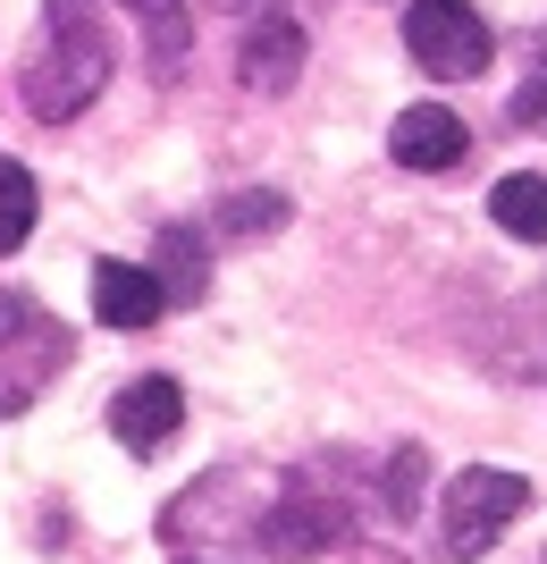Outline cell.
Returning <instances> with one entry per match:
<instances>
[{"instance_id": "6da1fadb", "label": "cell", "mask_w": 547, "mask_h": 564, "mask_svg": "<svg viewBox=\"0 0 547 564\" xmlns=\"http://www.w3.org/2000/svg\"><path fill=\"white\" fill-rule=\"evenodd\" d=\"M110 68H119V51H110V25L94 0H43V34L25 51V110L59 127L110 85Z\"/></svg>"}, {"instance_id": "7a4b0ae2", "label": "cell", "mask_w": 547, "mask_h": 564, "mask_svg": "<svg viewBox=\"0 0 547 564\" xmlns=\"http://www.w3.org/2000/svg\"><path fill=\"white\" fill-rule=\"evenodd\" d=\"M51 371H68V329H59L34 295L0 286V413L34 404Z\"/></svg>"}, {"instance_id": "3957f363", "label": "cell", "mask_w": 547, "mask_h": 564, "mask_svg": "<svg viewBox=\"0 0 547 564\" xmlns=\"http://www.w3.org/2000/svg\"><path fill=\"white\" fill-rule=\"evenodd\" d=\"M405 51L438 85H455V76H480L497 59V34H489V18H480L472 0H413L405 9Z\"/></svg>"}, {"instance_id": "277c9868", "label": "cell", "mask_w": 547, "mask_h": 564, "mask_svg": "<svg viewBox=\"0 0 547 564\" xmlns=\"http://www.w3.org/2000/svg\"><path fill=\"white\" fill-rule=\"evenodd\" d=\"M530 506V480L523 471H497V464H472L463 480H447V556L455 564H480L497 547V531Z\"/></svg>"}, {"instance_id": "5b68a950", "label": "cell", "mask_w": 547, "mask_h": 564, "mask_svg": "<svg viewBox=\"0 0 547 564\" xmlns=\"http://www.w3.org/2000/svg\"><path fill=\"white\" fill-rule=\"evenodd\" d=\"M337 540H346V506L320 497V489H286L278 506L262 514V547H270V556H286V564L320 556V547H337Z\"/></svg>"}, {"instance_id": "8992f818", "label": "cell", "mask_w": 547, "mask_h": 564, "mask_svg": "<svg viewBox=\"0 0 547 564\" xmlns=\"http://www.w3.org/2000/svg\"><path fill=\"white\" fill-rule=\"evenodd\" d=\"M311 43H304V25L286 18V9H262V18L244 25V43H237V76L253 85V94H286L295 76H304Z\"/></svg>"}, {"instance_id": "52a82bcc", "label": "cell", "mask_w": 547, "mask_h": 564, "mask_svg": "<svg viewBox=\"0 0 547 564\" xmlns=\"http://www.w3.org/2000/svg\"><path fill=\"white\" fill-rule=\"evenodd\" d=\"M387 152H396V169H455L472 152V135H463V118H455L447 101H413V110H396V127H387Z\"/></svg>"}, {"instance_id": "ba28073f", "label": "cell", "mask_w": 547, "mask_h": 564, "mask_svg": "<svg viewBox=\"0 0 547 564\" xmlns=\"http://www.w3.org/2000/svg\"><path fill=\"white\" fill-rule=\"evenodd\" d=\"M177 422H186L177 379H135V388H119V404H110V430H119V447H135V455H161L168 438H177Z\"/></svg>"}, {"instance_id": "9c48e42d", "label": "cell", "mask_w": 547, "mask_h": 564, "mask_svg": "<svg viewBox=\"0 0 547 564\" xmlns=\"http://www.w3.org/2000/svg\"><path fill=\"white\" fill-rule=\"evenodd\" d=\"M94 312L110 329H152L168 312L161 270H152V261H94Z\"/></svg>"}, {"instance_id": "30bf717a", "label": "cell", "mask_w": 547, "mask_h": 564, "mask_svg": "<svg viewBox=\"0 0 547 564\" xmlns=\"http://www.w3.org/2000/svg\"><path fill=\"white\" fill-rule=\"evenodd\" d=\"M119 9L143 25V51H152V68H161V76H177V68H186V43H194L186 0H119Z\"/></svg>"}, {"instance_id": "8fae6325", "label": "cell", "mask_w": 547, "mask_h": 564, "mask_svg": "<svg viewBox=\"0 0 547 564\" xmlns=\"http://www.w3.org/2000/svg\"><path fill=\"white\" fill-rule=\"evenodd\" d=\"M489 219H497L514 245H547V177H530V169L497 177V194H489Z\"/></svg>"}, {"instance_id": "7c38bea8", "label": "cell", "mask_w": 547, "mask_h": 564, "mask_svg": "<svg viewBox=\"0 0 547 564\" xmlns=\"http://www.w3.org/2000/svg\"><path fill=\"white\" fill-rule=\"evenodd\" d=\"M152 270H161L168 304H203V286H211V253H203V236H194V228H161Z\"/></svg>"}, {"instance_id": "4fadbf2b", "label": "cell", "mask_w": 547, "mask_h": 564, "mask_svg": "<svg viewBox=\"0 0 547 564\" xmlns=\"http://www.w3.org/2000/svg\"><path fill=\"white\" fill-rule=\"evenodd\" d=\"M278 228H286V194L270 186H237L219 203V236H278Z\"/></svg>"}, {"instance_id": "5bb4252c", "label": "cell", "mask_w": 547, "mask_h": 564, "mask_svg": "<svg viewBox=\"0 0 547 564\" xmlns=\"http://www.w3.org/2000/svg\"><path fill=\"white\" fill-rule=\"evenodd\" d=\"M34 212H43L34 177H25L18 161H0V253H18L25 236H34Z\"/></svg>"}, {"instance_id": "9a60e30c", "label": "cell", "mask_w": 547, "mask_h": 564, "mask_svg": "<svg viewBox=\"0 0 547 564\" xmlns=\"http://www.w3.org/2000/svg\"><path fill=\"white\" fill-rule=\"evenodd\" d=\"M380 506H387L396 522H405L413 506H422V447H405L396 464H387V480H380Z\"/></svg>"}, {"instance_id": "2e32d148", "label": "cell", "mask_w": 547, "mask_h": 564, "mask_svg": "<svg viewBox=\"0 0 547 564\" xmlns=\"http://www.w3.org/2000/svg\"><path fill=\"white\" fill-rule=\"evenodd\" d=\"M514 118H523V127H547V43H539V68H530V85L514 94Z\"/></svg>"}, {"instance_id": "e0dca14e", "label": "cell", "mask_w": 547, "mask_h": 564, "mask_svg": "<svg viewBox=\"0 0 547 564\" xmlns=\"http://www.w3.org/2000/svg\"><path fill=\"white\" fill-rule=\"evenodd\" d=\"M244 9H286V0H244Z\"/></svg>"}]
</instances>
